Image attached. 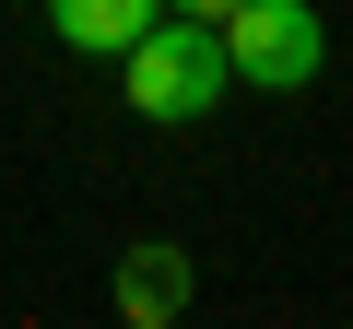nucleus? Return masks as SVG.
Wrapping results in <instances>:
<instances>
[{
	"instance_id": "nucleus-3",
	"label": "nucleus",
	"mask_w": 353,
	"mask_h": 329,
	"mask_svg": "<svg viewBox=\"0 0 353 329\" xmlns=\"http://www.w3.org/2000/svg\"><path fill=\"white\" fill-rule=\"evenodd\" d=\"M153 12H165V0H48V36H59V47H83V59H118Z\"/></svg>"
},
{
	"instance_id": "nucleus-2",
	"label": "nucleus",
	"mask_w": 353,
	"mask_h": 329,
	"mask_svg": "<svg viewBox=\"0 0 353 329\" xmlns=\"http://www.w3.org/2000/svg\"><path fill=\"white\" fill-rule=\"evenodd\" d=\"M212 36H224V71L259 83V94H294V83L330 71V24L306 12V0H236Z\"/></svg>"
},
{
	"instance_id": "nucleus-4",
	"label": "nucleus",
	"mask_w": 353,
	"mask_h": 329,
	"mask_svg": "<svg viewBox=\"0 0 353 329\" xmlns=\"http://www.w3.org/2000/svg\"><path fill=\"white\" fill-rule=\"evenodd\" d=\"M176 306H189V259H176V247H130L118 259V317L130 329H165Z\"/></svg>"
},
{
	"instance_id": "nucleus-5",
	"label": "nucleus",
	"mask_w": 353,
	"mask_h": 329,
	"mask_svg": "<svg viewBox=\"0 0 353 329\" xmlns=\"http://www.w3.org/2000/svg\"><path fill=\"white\" fill-rule=\"evenodd\" d=\"M165 12H201V24H224V12H236V0H165Z\"/></svg>"
},
{
	"instance_id": "nucleus-1",
	"label": "nucleus",
	"mask_w": 353,
	"mask_h": 329,
	"mask_svg": "<svg viewBox=\"0 0 353 329\" xmlns=\"http://www.w3.org/2000/svg\"><path fill=\"white\" fill-rule=\"evenodd\" d=\"M224 36L201 24V12H153L130 47H118V94H130V118H153V129H189V118H212L224 106Z\"/></svg>"
}]
</instances>
